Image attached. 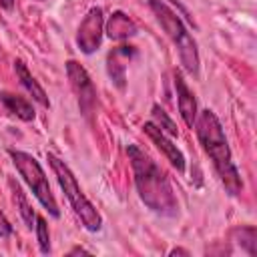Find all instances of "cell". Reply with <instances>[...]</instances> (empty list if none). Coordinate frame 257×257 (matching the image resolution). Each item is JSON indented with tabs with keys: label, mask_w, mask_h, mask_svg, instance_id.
Segmentation results:
<instances>
[{
	"label": "cell",
	"mask_w": 257,
	"mask_h": 257,
	"mask_svg": "<svg viewBox=\"0 0 257 257\" xmlns=\"http://www.w3.org/2000/svg\"><path fill=\"white\" fill-rule=\"evenodd\" d=\"M126 155L135 173V185L143 203L161 215H177L179 203L165 171L137 145L126 147Z\"/></svg>",
	"instance_id": "1"
},
{
	"label": "cell",
	"mask_w": 257,
	"mask_h": 257,
	"mask_svg": "<svg viewBox=\"0 0 257 257\" xmlns=\"http://www.w3.org/2000/svg\"><path fill=\"white\" fill-rule=\"evenodd\" d=\"M195 126H197V137H199L205 153L213 161V167H215L217 175L221 177V183L225 185L227 193L229 195H239L241 189H243V183H241L239 171L233 163L231 149L227 145V137L223 133V126H221L219 118L215 116L213 110L205 108L195 118Z\"/></svg>",
	"instance_id": "2"
},
{
	"label": "cell",
	"mask_w": 257,
	"mask_h": 257,
	"mask_svg": "<svg viewBox=\"0 0 257 257\" xmlns=\"http://www.w3.org/2000/svg\"><path fill=\"white\" fill-rule=\"evenodd\" d=\"M149 6L155 12V16H157L159 24L163 26V30L167 32V36L177 46L179 58H181V64L185 66V70L189 74L197 76L199 74V50H197V42L187 32L183 20L161 0H149Z\"/></svg>",
	"instance_id": "3"
},
{
	"label": "cell",
	"mask_w": 257,
	"mask_h": 257,
	"mask_svg": "<svg viewBox=\"0 0 257 257\" xmlns=\"http://www.w3.org/2000/svg\"><path fill=\"white\" fill-rule=\"evenodd\" d=\"M46 159H48V163H50V167H52V171H54V175H56V179H58V185H60V189L64 191L68 203L72 205L74 213L80 217L82 225H84L88 231H98L100 225H102V219H100L98 211L94 209V205H92V203L84 197V193L80 191V187H78V183H76V177L72 175V171L68 169V165H66L62 159H58L54 153H46Z\"/></svg>",
	"instance_id": "4"
},
{
	"label": "cell",
	"mask_w": 257,
	"mask_h": 257,
	"mask_svg": "<svg viewBox=\"0 0 257 257\" xmlns=\"http://www.w3.org/2000/svg\"><path fill=\"white\" fill-rule=\"evenodd\" d=\"M10 157H12V163L16 167V171L20 173V177L26 181V185L32 189L34 197L42 203V207L52 215V217H58L60 211H58V205H56V199L50 191V185H48V179L40 167V163L28 155V153H22V151H10Z\"/></svg>",
	"instance_id": "5"
},
{
	"label": "cell",
	"mask_w": 257,
	"mask_h": 257,
	"mask_svg": "<svg viewBox=\"0 0 257 257\" xmlns=\"http://www.w3.org/2000/svg\"><path fill=\"white\" fill-rule=\"evenodd\" d=\"M66 74L70 80V86L78 98V106L82 114H90L92 108L96 106V90L94 84L90 80V76L86 74V70L76 62V60H68L66 62Z\"/></svg>",
	"instance_id": "6"
},
{
	"label": "cell",
	"mask_w": 257,
	"mask_h": 257,
	"mask_svg": "<svg viewBox=\"0 0 257 257\" xmlns=\"http://www.w3.org/2000/svg\"><path fill=\"white\" fill-rule=\"evenodd\" d=\"M102 42V10L90 8L78 26L76 44L84 54L94 52Z\"/></svg>",
	"instance_id": "7"
},
{
	"label": "cell",
	"mask_w": 257,
	"mask_h": 257,
	"mask_svg": "<svg viewBox=\"0 0 257 257\" xmlns=\"http://www.w3.org/2000/svg\"><path fill=\"white\" fill-rule=\"evenodd\" d=\"M145 133L151 137V141L157 145V149L159 151H163V155L167 157V161L179 171V173H183L185 171V157H183V153L177 149V145H173V141L155 124V122H145Z\"/></svg>",
	"instance_id": "8"
},
{
	"label": "cell",
	"mask_w": 257,
	"mask_h": 257,
	"mask_svg": "<svg viewBox=\"0 0 257 257\" xmlns=\"http://www.w3.org/2000/svg\"><path fill=\"white\" fill-rule=\"evenodd\" d=\"M175 90H177L179 112H181L185 124L189 128H193L195 118H197V100H195V94L191 92V88L187 86V82L179 70H175Z\"/></svg>",
	"instance_id": "9"
},
{
	"label": "cell",
	"mask_w": 257,
	"mask_h": 257,
	"mask_svg": "<svg viewBox=\"0 0 257 257\" xmlns=\"http://www.w3.org/2000/svg\"><path fill=\"white\" fill-rule=\"evenodd\" d=\"M135 54V48L133 46H116L108 52L106 56V70H108V76L114 80V84L118 88L124 86V74H126V64L131 62Z\"/></svg>",
	"instance_id": "10"
},
{
	"label": "cell",
	"mask_w": 257,
	"mask_h": 257,
	"mask_svg": "<svg viewBox=\"0 0 257 257\" xmlns=\"http://www.w3.org/2000/svg\"><path fill=\"white\" fill-rule=\"evenodd\" d=\"M106 34L112 40H124L137 34V24L124 12H114L106 22Z\"/></svg>",
	"instance_id": "11"
},
{
	"label": "cell",
	"mask_w": 257,
	"mask_h": 257,
	"mask_svg": "<svg viewBox=\"0 0 257 257\" xmlns=\"http://www.w3.org/2000/svg\"><path fill=\"white\" fill-rule=\"evenodd\" d=\"M14 68H16V74H18V78H20V82H22V86L32 94V98L36 100V102H40L42 106H48L50 102H48V96H46V92H44V88L36 82V78L28 72V68H26V64L22 62V60H16L14 62Z\"/></svg>",
	"instance_id": "12"
},
{
	"label": "cell",
	"mask_w": 257,
	"mask_h": 257,
	"mask_svg": "<svg viewBox=\"0 0 257 257\" xmlns=\"http://www.w3.org/2000/svg\"><path fill=\"white\" fill-rule=\"evenodd\" d=\"M0 100L4 102V106L12 112V114H16L18 118H22V120H34V108H32V104L26 100V98H22V96H18V94H10V92H2L0 94Z\"/></svg>",
	"instance_id": "13"
},
{
	"label": "cell",
	"mask_w": 257,
	"mask_h": 257,
	"mask_svg": "<svg viewBox=\"0 0 257 257\" xmlns=\"http://www.w3.org/2000/svg\"><path fill=\"white\" fill-rule=\"evenodd\" d=\"M10 189H12V195H14L16 207H18V211H20V215H22L24 223H26V225L32 229V227H34V223H36V215H34L32 205L28 203L26 193H24V191H22V187H20L18 183H14V181H10Z\"/></svg>",
	"instance_id": "14"
},
{
	"label": "cell",
	"mask_w": 257,
	"mask_h": 257,
	"mask_svg": "<svg viewBox=\"0 0 257 257\" xmlns=\"http://www.w3.org/2000/svg\"><path fill=\"white\" fill-rule=\"evenodd\" d=\"M235 241L241 245L243 251H247L249 255L257 253V229L255 227H241L233 231Z\"/></svg>",
	"instance_id": "15"
},
{
	"label": "cell",
	"mask_w": 257,
	"mask_h": 257,
	"mask_svg": "<svg viewBox=\"0 0 257 257\" xmlns=\"http://www.w3.org/2000/svg\"><path fill=\"white\" fill-rule=\"evenodd\" d=\"M153 116H155V120L159 122L157 126H159L163 133H169L171 137H177V124L169 118V114H167L161 106H153Z\"/></svg>",
	"instance_id": "16"
},
{
	"label": "cell",
	"mask_w": 257,
	"mask_h": 257,
	"mask_svg": "<svg viewBox=\"0 0 257 257\" xmlns=\"http://www.w3.org/2000/svg\"><path fill=\"white\" fill-rule=\"evenodd\" d=\"M34 227H36L40 251H42V253H48V251H50V237H48V227H46L44 217H36V225H34Z\"/></svg>",
	"instance_id": "17"
},
{
	"label": "cell",
	"mask_w": 257,
	"mask_h": 257,
	"mask_svg": "<svg viewBox=\"0 0 257 257\" xmlns=\"http://www.w3.org/2000/svg\"><path fill=\"white\" fill-rule=\"evenodd\" d=\"M12 235V225L8 223V219L4 217V213L0 211V239H6Z\"/></svg>",
	"instance_id": "18"
},
{
	"label": "cell",
	"mask_w": 257,
	"mask_h": 257,
	"mask_svg": "<svg viewBox=\"0 0 257 257\" xmlns=\"http://www.w3.org/2000/svg\"><path fill=\"white\" fill-rule=\"evenodd\" d=\"M90 255V251H86V249H82V247H74L72 251H70V255Z\"/></svg>",
	"instance_id": "19"
},
{
	"label": "cell",
	"mask_w": 257,
	"mask_h": 257,
	"mask_svg": "<svg viewBox=\"0 0 257 257\" xmlns=\"http://www.w3.org/2000/svg\"><path fill=\"white\" fill-rule=\"evenodd\" d=\"M0 6H2V8H6V10H12L14 0H0Z\"/></svg>",
	"instance_id": "20"
},
{
	"label": "cell",
	"mask_w": 257,
	"mask_h": 257,
	"mask_svg": "<svg viewBox=\"0 0 257 257\" xmlns=\"http://www.w3.org/2000/svg\"><path fill=\"white\" fill-rule=\"evenodd\" d=\"M169 255H189V251H185V249H173Z\"/></svg>",
	"instance_id": "21"
}]
</instances>
